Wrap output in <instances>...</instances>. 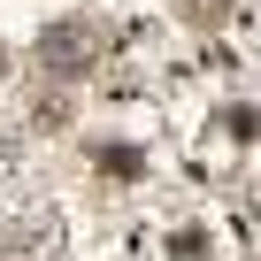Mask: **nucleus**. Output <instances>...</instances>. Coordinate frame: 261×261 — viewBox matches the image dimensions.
Returning a JSON list of instances; mask_svg holds the SVG:
<instances>
[{
  "label": "nucleus",
  "mask_w": 261,
  "mask_h": 261,
  "mask_svg": "<svg viewBox=\"0 0 261 261\" xmlns=\"http://www.w3.org/2000/svg\"><path fill=\"white\" fill-rule=\"evenodd\" d=\"M31 54H39V69H54V77H92V62L108 54V31H100L92 16H54V23L31 39Z\"/></svg>",
  "instance_id": "1"
},
{
  "label": "nucleus",
  "mask_w": 261,
  "mask_h": 261,
  "mask_svg": "<svg viewBox=\"0 0 261 261\" xmlns=\"http://www.w3.org/2000/svg\"><path fill=\"white\" fill-rule=\"evenodd\" d=\"M8 261H54L62 253V223H54V207H23L16 223H8Z\"/></svg>",
  "instance_id": "2"
},
{
  "label": "nucleus",
  "mask_w": 261,
  "mask_h": 261,
  "mask_svg": "<svg viewBox=\"0 0 261 261\" xmlns=\"http://www.w3.org/2000/svg\"><path fill=\"white\" fill-rule=\"evenodd\" d=\"M223 8H230V0H185V16H192V23H223Z\"/></svg>",
  "instance_id": "3"
},
{
  "label": "nucleus",
  "mask_w": 261,
  "mask_h": 261,
  "mask_svg": "<svg viewBox=\"0 0 261 261\" xmlns=\"http://www.w3.org/2000/svg\"><path fill=\"white\" fill-rule=\"evenodd\" d=\"M0 77H8V46H0Z\"/></svg>",
  "instance_id": "4"
}]
</instances>
